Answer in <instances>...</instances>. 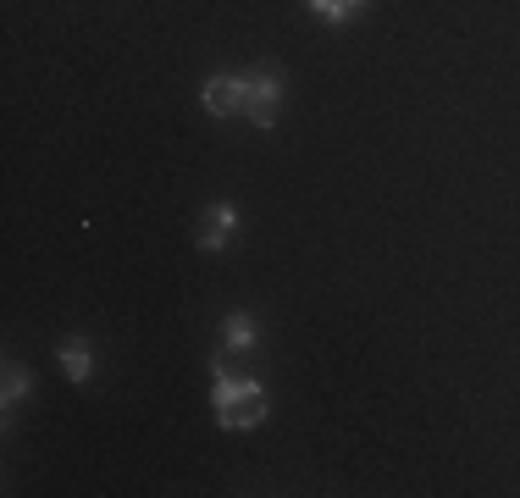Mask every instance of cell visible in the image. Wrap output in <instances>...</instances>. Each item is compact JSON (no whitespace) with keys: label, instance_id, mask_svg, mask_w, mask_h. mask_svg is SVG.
Listing matches in <instances>:
<instances>
[{"label":"cell","instance_id":"cell-1","mask_svg":"<svg viewBox=\"0 0 520 498\" xmlns=\"http://www.w3.org/2000/svg\"><path fill=\"white\" fill-rule=\"evenodd\" d=\"M211 404H216V421L227 432H244L266 421V388L260 377H227L222 366L211 371Z\"/></svg>","mask_w":520,"mask_h":498},{"label":"cell","instance_id":"cell-2","mask_svg":"<svg viewBox=\"0 0 520 498\" xmlns=\"http://www.w3.org/2000/svg\"><path fill=\"white\" fill-rule=\"evenodd\" d=\"M200 100H205L211 117H238V111H249V78H238V72H211Z\"/></svg>","mask_w":520,"mask_h":498},{"label":"cell","instance_id":"cell-3","mask_svg":"<svg viewBox=\"0 0 520 498\" xmlns=\"http://www.w3.org/2000/svg\"><path fill=\"white\" fill-rule=\"evenodd\" d=\"M277 111H283V67H260L249 78V117L255 128H272Z\"/></svg>","mask_w":520,"mask_h":498},{"label":"cell","instance_id":"cell-4","mask_svg":"<svg viewBox=\"0 0 520 498\" xmlns=\"http://www.w3.org/2000/svg\"><path fill=\"white\" fill-rule=\"evenodd\" d=\"M238 233V205L233 200H216L211 211H205V227H200V249L205 255H216V249H227V238Z\"/></svg>","mask_w":520,"mask_h":498},{"label":"cell","instance_id":"cell-5","mask_svg":"<svg viewBox=\"0 0 520 498\" xmlns=\"http://www.w3.org/2000/svg\"><path fill=\"white\" fill-rule=\"evenodd\" d=\"M61 371H67V382H89V371H95L89 338H67V344H61Z\"/></svg>","mask_w":520,"mask_h":498},{"label":"cell","instance_id":"cell-6","mask_svg":"<svg viewBox=\"0 0 520 498\" xmlns=\"http://www.w3.org/2000/svg\"><path fill=\"white\" fill-rule=\"evenodd\" d=\"M222 344L233 349V355H244V349H255V344H260V327H255V316H244V310H233V316H227V327H222Z\"/></svg>","mask_w":520,"mask_h":498},{"label":"cell","instance_id":"cell-7","mask_svg":"<svg viewBox=\"0 0 520 498\" xmlns=\"http://www.w3.org/2000/svg\"><path fill=\"white\" fill-rule=\"evenodd\" d=\"M310 12L321 17V23H349V17H360L371 6V0H305Z\"/></svg>","mask_w":520,"mask_h":498},{"label":"cell","instance_id":"cell-8","mask_svg":"<svg viewBox=\"0 0 520 498\" xmlns=\"http://www.w3.org/2000/svg\"><path fill=\"white\" fill-rule=\"evenodd\" d=\"M28 393H34V377L12 360V366H6V415H12V404H23Z\"/></svg>","mask_w":520,"mask_h":498}]
</instances>
